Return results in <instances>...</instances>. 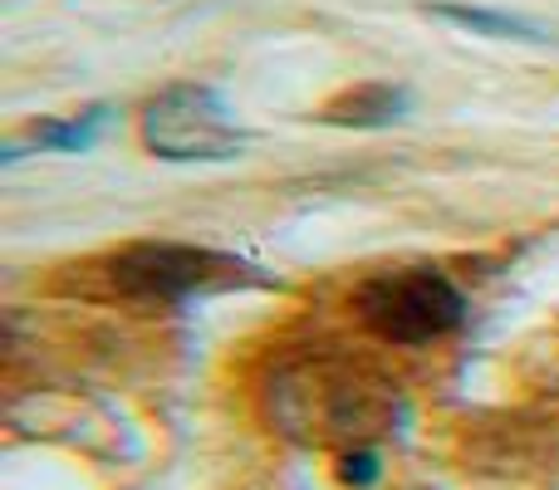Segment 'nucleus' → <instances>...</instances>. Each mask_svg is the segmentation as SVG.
I'll return each mask as SVG.
<instances>
[{"mask_svg": "<svg viewBox=\"0 0 559 490\" xmlns=\"http://www.w3.org/2000/svg\"><path fill=\"white\" fill-rule=\"evenodd\" d=\"M403 397L358 358H299L271 383V417L295 442L364 446L388 432Z\"/></svg>", "mask_w": 559, "mask_h": 490, "instance_id": "1", "label": "nucleus"}, {"mask_svg": "<svg viewBox=\"0 0 559 490\" xmlns=\"http://www.w3.org/2000/svg\"><path fill=\"white\" fill-rule=\"evenodd\" d=\"M354 319L373 338H383V344L417 348L462 328L466 299L442 270L407 265V270H388V275L364 279L354 295Z\"/></svg>", "mask_w": 559, "mask_h": 490, "instance_id": "2", "label": "nucleus"}, {"mask_svg": "<svg viewBox=\"0 0 559 490\" xmlns=\"http://www.w3.org/2000/svg\"><path fill=\"white\" fill-rule=\"evenodd\" d=\"M138 138L163 163H226L246 147L241 123L202 84H173L157 98H147Z\"/></svg>", "mask_w": 559, "mask_h": 490, "instance_id": "3", "label": "nucleus"}, {"mask_svg": "<svg viewBox=\"0 0 559 490\" xmlns=\"http://www.w3.org/2000/svg\"><path fill=\"white\" fill-rule=\"evenodd\" d=\"M108 285L128 299H187L202 289H222L246 279L251 270L216 246L187 241H138L108 260Z\"/></svg>", "mask_w": 559, "mask_h": 490, "instance_id": "4", "label": "nucleus"}, {"mask_svg": "<svg viewBox=\"0 0 559 490\" xmlns=\"http://www.w3.org/2000/svg\"><path fill=\"white\" fill-rule=\"evenodd\" d=\"M403 113H407V88H397V84H354V88H338L314 118L319 123H334V128H383Z\"/></svg>", "mask_w": 559, "mask_h": 490, "instance_id": "5", "label": "nucleus"}, {"mask_svg": "<svg viewBox=\"0 0 559 490\" xmlns=\"http://www.w3.org/2000/svg\"><path fill=\"white\" fill-rule=\"evenodd\" d=\"M427 15L447 20V25H462L472 35H496V39H525V45H550L555 29L540 20H525L515 10H486V5H452V0H432L423 5Z\"/></svg>", "mask_w": 559, "mask_h": 490, "instance_id": "6", "label": "nucleus"}, {"mask_svg": "<svg viewBox=\"0 0 559 490\" xmlns=\"http://www.w3.org/2000/svg\"><path fill=\"white\" fill-rule=\"evenodd\" d=\"M104 123V108H88L84 118H69V123H35V138L29 143H10L5 157L20 153H39V147H59V153H74V147H88Z\"/></svg>", "mask_w": 559, "mask_h": 490, "instance_id": "7", "label": "nucleus"}, {"mask_svg": "<svg viewBox=\"0 0 559 490\" xmlns=\"http://www.w3.org/2000/svg\"><path fill=\"white\" fill-rule=\"evenodd\" d=\"M334 476H338V486H348V490H373L383 481V456H378L373 442L344 446V452L334 456Z\"/></svg>", "mask_w": 559, "mask_h": 490, "instance_id": "8", "label": "nucleus"}]
</instances>
